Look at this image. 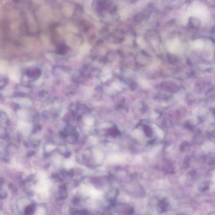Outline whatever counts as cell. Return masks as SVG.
Wrapping results in <instances>:
<instances>
[{
  "label": "cell",
  "mask_w": 215,
  "mask_h": 215,
  "mask_svg": "<svg viewBox=\"0 0 215 215\" xmlns=\"http://www.w3.org/2000/svg\"><path fill=\"white\" fill-rule=\"evenodd\" d=\"M209 185L207 183H204L199 187V190L201 192H205L209 189Z\"/></svg>",
  "instance_id": "cell-3"
},
{
  "label": "cell",
  "mask_w": 215,
  "mask_h": 215,
  "mask_svg": "<svg viewBox=\"0 0 215 215\" xmlns=\"http://www.w3.org/2000/svg\"><path fill=\"white\" fill-rule=\"evenodd\" d=\"M170 209V205L166 200L163 199L160 200L158 203V211L160 213L168 210Z\"/></svg>",
  "instance_id": "cell-1"
},
{
  "label": "cell",
  "mask_w": 215,
  "mask_h": 215,
  "mask_svg": "<svg viewBox=\"0 0 215 215\" xmlns=\"http://www.w3.org/2000/svg\"><path fill=\"white\" fill-rule=\"evenodd\" d=\"M3 160L4 161L6 162H8L9 161V159H8V157H7V156H6V157H4L3 158Z\"/></svg>",
  "instance_id": "cell-7"
},
{
  "label": "cell",
  "mask_w": 215,
  "mask_h": 215,
  "mask_svg": "<svg viewBox=\"0 0 215 215\" xmlns=\"http://www.w3.org/2000/svg\"><path fill=\"white\" fill-rule=\"evenodd\" d=\"M34 154H35V152L34 151H30L28 153L27 155L29 157H30V156H32V155H34Z\"/></svg>",
  "instance_id": "cell-6"
},
{
  "label": "cell",
  "mask_w": 215,
  "mask_h": 215,
  "mask_svg": "<svg viewBox=\"0 0 215 215\" xmlns=\"http://www.w3.org/2000/svg\"><path fill=\"white\" fill-rule=\"evenodd\" d=\"M34 210V207L33 205L29 206L27 209V211H26L27 215V214L28 215H31L33 213Z\"/></svg>",
  "instance_id": "cell-5"
},
{
  "label": "cell",
  "mask_w": 215,
  "mask_h": 215,
  "mask_svg": "<svg viewBox=\"0 0 215 215\" xmlns=\"http://www.w3.org/2000/svg\"><path fill=\"white\" fill-rule=\"evenodd\" d=\"M37 71L35 69H30L27 71V75L30 78H35L37 77Z\"/></svg>",
  "instance_id": "cell-2"
},
{
  "label": "cell",
  "mask_w": 215,
  "mask_h": 215,
  "mask_svg": "<svg viewBox=\"0 0 215 215\" xmlns=\"http://www.w3.org/2000/svg\"><path fill=\"white\" fill-rule=\"evenodd\" d=\"M144 130L147 137L148 136L150 137L152 135V131L151 129L150 128V127H148V126H145H145H144Z\"/></svg>",
  "instance_id": "cell-4"
}]
</instances>
